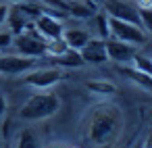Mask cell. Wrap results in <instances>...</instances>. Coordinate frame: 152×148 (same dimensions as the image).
Returning <instances> with one entry per match:
<instances>
[{
    "mask_svg": "<svg viewBox=\"0 0 152 148\" xmlns=\"http://www.w3.org/2000/svg\"><path fill=\"white\" fill-rule=\"evenodd\" d=\"M123 127V115L115 104H100L88 117V140L96 146L113 144Z\"/></svg>",
    "mask_w": 152,
    "mask_h": 148,
    "instance_id": "cell-1",
    "label": "cell"
},
{
    "mask_svg": "<svg viewBox=\"0 0 152 148\" xmlns=\"http://www.w3.org/2000/svg\"><path fill=\"white\" fill-rule=\"evenodd\" d=\"M58 108H61V98L56 94H52V92L34 94L19 108V119H23V121H42V119H48V117L56 115Z\"/></svg>",
    "mask_w": 152,
    "mask_h": 148,
    "instance_id": "cell-2",
    "label": "cell"
},
{
    "mask_svg": "<svg viewBox=\"0 0 152 148\" xmlns=\"http://www.w3.org/2000/svg\"><path fill=\"white\" fill-rule=\"evenodd\" d=\"M46 42L34 27V21L27 23L25 32L23 34H17L13 36V46L17 48L19 54L23 56H31V59H40V56H46Z\"/></svg>",
    "mask_w": 152,
    "mask_h": 148,
    "instance_id": "cell-3",
    "label": "cell"
},
{
    "mask_svg": "<svg viewBox=\"0 0 152 148\" xmlns=\"http://www.w3.org/2000/svg\"><path fill=\"white\" fill-rule=\"evenodd\" d=\"M108 27H110V38L127 42V44H131L135 48L146 44V40H148V34L144 32V27L135 25V23H129V21H121V19L108 17Z\"/></svg>",
    "mask_w": 152,
    "mask_h": 148,
    "instance_id": "cell-4",
    "label": "cell"
},
{
    "mask_svg": "<svg viewBox=\"0 0 152 148\" xmlns=\"http://www.w3.org/2000/svg\"><path fill=\"white\" fill-rule=\"evenodd\" d=\"M63 73L61 69L56 67H42V69H31L25 73L23 77V84L31 86V88H40V90H46V88H52L61 81Z\"/></svg>",
    "mask_w": 152,
    "mask_h": 148,
    "instance_id": "cell-5",
    "label": "cell"
},
{
    "mask_svg": "<svg viewBox=\"0 0 152 148\" xmlns=\"http://www.w3.org/2000/svg\"><path fill=\"white\" fill-rule=\"evenodd\" d=\"M36 69V59L23 54H0V73L2 75H23Z\"/></svg>",
    "mask_w": 152,
    "mask_h": 148,
    "instance_id": "cell-6",
    "label": "cell"
},
{
    "mask_svg": "<svg viewBox=\"0 0 152 148\" xmlns=\"http://www.w3.org/2000/svg\"><path fill=\"white\" fill-rule=\"evenodd\" d=\"M83 63L88 65H102L108 61V54H106V40L102 38H90V42L79 50Z\"/></svg>",
    "mask_w": 152,
    "mask_h": 148,
    "instance_id": "cell-7",
    "label": "cell"
},
{
    "mask_svg": "<svg viewBox=\"0 0 152 148\" xmlns=\"http://www.w3.org/2000/svg\"><path fill=\"white\" fill-rule=\"evenodd\" d=\"M34 27L44 40H58L65 34V27H63L61 19L50 17V15H40L38 19H34Z\"/></svg>",
    "mask_w": 152,
    "mask_h": 148,
    "instance_id": "cell-8",
    "label": "cell"
},
{
    "mask_svg": "<svg viewBox=\"0 0 152 148\" xmlns=\"http://www.w3.org/2000/svg\"><path fill=\"white\" fill-rule=\"evenodd\" d=\"M135 46L127 44V42H121V40H115V38H108L106 40V54H108V61H115L119 65H125V63H131L133 54H135Z\"/></svg>",
    "mask_w": 152,
    "mask_h": 148,
    "instance_id": "cell-9",
    "label": "cell"
},
{
    "mask_svg": "<svg viewBox=\"0 0 152 148\" xmlns=\"http://www.w3.org/2000/svg\"><path fill=\"white\" fill-rule=\"evenodd\" d=\"M104 9H106V15L108 17H115V19H121V21H129V23H135L140 25V15L137 11L123 2V0H106L104 2Z\"/></svg>",
    "mask_w": 152,
    "mask_h": 148,
    "instance_id": "cell-10",
    "label": "cell"
},
{
    "mask_svg": "<svg viewBox=\"0 0 152 148\" xmlns=\"http://www.w3.org/2000/svg\"><path fill=\"white\" fill-rule=\"evenodd\" d=\"M90 32L83 29V27H71V29H65L63 34V40L67 42V46L71 50H81L88 42H90Z\"/></svg>",
    "mask_w": 152,
    "mask_h": 148,
    "instance_id": "cell-11",
    "label": "cell"
},
{
    "mask_svg": "<svg viewBox=\"0 0 152 148\" xmlns=\"http://www.w3.org/2000/svg\"><path fill=\"white\" fill-rule=\"evenodd\" d=\"M96 4L90 2V0H73V2L67 4V13L75 19H90L96 13Z\"/></svg>",
    "mask_w": 152,
    "mask_h": 148,
    "instance_id": "cell-12",
    "label": "cell"
},
{
    "mask_svg": "<svg viewBox=\"0 0 152 148\" xmlns=\"http://www.w3.org/2000/svg\"><path fill=\"white\" fill-rule=\"evenodd\" d=\"M86 90L94 96H115L117 94V86L106 79H88Z\"/></svg>",
    "mask_w": 152,
    "mask_h": 148,
    "instance_id": "cell-13",
    "label": "cell"
},
{
    "mask_svg": "<svg viewBox=\"0 0 152 148\" xmlns=\"http://www.w3.org/2000/svg\"><path fill=\"white\" fill-rule=\"evenodd\" d=\"M52 61L58 67H67V69H77V67H83L86 65L83 59H81V54H79V50H71V48L67 52L58 54V56H52Z\"/></svg>",
    "mask_w": 152,
    "mask_h": 148,
    "instance_id": "cell-14",
    "label": "cell"
},
{
    "mask_svg": "<svg viewBox=\"0 0 152 148\" xmlns=\"http://www.w3.org/2000/svg\"><path fill=\"white\" fill-rule=\"evenodd\" d=\"M9 25H11V34L13 36H17V34H23L25 32V27H27V23H31L21 11H19V7L15 4L13 9H11V13H9Z\"/></svg>",
    "mask_w": 152,
    "mask_h": 148,
    "instance_id": "cell-15",
    "label": "cell"
},
{
    "mask_svg": "<svg viewBox=\"0 0 152 148\" xmlns=\"http://www.w3.org/2000/svg\"><path fill=\"white\" fill-rule=\"evenodd\" d=\"M119 71H121L127 79H131L133 84H137L140 88L152 92V77H150V75H146V73H142V71H137V69H133V67H121Z\"/></svg>",
    "mask_w": 152,
    "mask_h": 148,
    "instance_id": "cell-16",
    "label": "cell"
},
{
    "mask_svg": "<svg viewBox=\"0 0 152 148\" xmlns=\"http://www.w3.org/2000/svg\"><path fill=\"white\" fill-rule=\"evenodd\" d=\"M131 63H133V69H137V71H142V73H146V75L152 77V56L135 52L133 59H131Z\"/></svg>",
    "mask_w": 152,
    "mask_h": 148,
    "instance_id": "cell-17",
    "label": "cell"
},
{
    "mask_svg": "<svg viewBox=\"0 0 152 148\" xmlns=\"http://www.w3.org/2000/svg\"><path fill=\"white\" fill-rule=\"evenodd\" d=\"M69 50V46H67V42L63 40V38H58V40H48L46 42V54L52 59V56H58V54H63V52H67Z\"/></svg>",
    "mask_w": 152,
    "mask_h": 148,
    "instance_id": "cell-18",
    "label": "cell"
},
{
    "mask_svg": "<svg viewBox=\"0 0 152 148\" xmlns=\"http://www.w3.org/2000/svg\"><path fill=\"white\" fill-rule=\"evenodd\" d=\"M17 148H40V146H38V140H36V136H34L29 129H23V131L19 133Z\"/></svg>",
    "mask_w": 152,
    "mask_h": 148,
    "instance_id": "cell-19",
    "label": "cell"
},
{
    "mask_svg": "<svg viewBox=\"0 0 152 148\" xmlns=\"http://www.w3.org/2000/svg\"><path fill=\"white\" fill-rule=\"evenodd\" d=\"M96 29H98V38L108 40L110 38V27H108V15H96Z\"/></svg>",
    "mask_w": 152,
    "mask_h": 148,
    "instance_id": "cell-20",
    "label": "cell"
},
{
    "mask_svg": "<svg viewBox=\"0 0 152 148\" xmlns=\"http://www.w3.org/2000/svg\"><path fill=\"white\" fill-rule=\"evenodd\" d=\"M137 15H140V25L152 34V9H137Z\"/></svg>",
    "mask_w": 152,
    "mask_h": 148,
    "instance_id": "cell-21",
    "label": "cell"
},
{
    "mask_svg": "<svg viewBox=\"0 0 152 148\" xmlns=\"http://www.w3.org/2000/svg\"><path fill=\"white\" fill-rule=\"evenodd\" d=\"M13 46V34L11 32H0V48Z\"/></svg>",
    "mask_w": 152,
    "mask_h": 148,
    "instance_id": "cell-22",
    "label": "cell"
},
{
    "mask_svg": "<svg viewBox=\"0 0 152 148\" xmlns=\"http://www.w3.org/2000/svg\"><path fill=\"white\" fill-rule=\"evenodd\" d=\"M9 13H11V7H9V4H0V25H4V23H7Z\"/></svg>",
    "mask_w": 152,
    "mask_h": 148,
    "instance_id": "cell-23",
    "label": "cell"
},
{
    "mask_svg": "<svg viewBox=\"0 0 152 148\" xmlns=\"http://www.w3.org/2000/svg\"><path fill=\"white\" fill-rule=\"evenodd\" d=\"M7 106H9V102H7V96H4V94H0V119L4 117V113H7Z\"/></svg>",
    "mask_w": 152,
    "mask_h": 148,
    "instance_id": "cell-24",
    "label": "cell"
},
{
    "mask_svg": "<svg viewBox=\"0 0 152 148\" xmlns=\"http://www.w3.org/2000/svg\"><path fill=\"white\" fill-rule=\"evenodd\" d=\"M137 9H152V0H137Z\"/></svg>",
    "mask_w": 152,
    "mask_h": 148,
    "instance_id": "cell-25",
    "label": "cell"
},
{
    "mask_svg": "<svg viewBox=\"0 0 152 148\" xmlns=\"http://www.w3.org/2000/svg\"><path fill=\"white\" fill-rule=\"evenodd\" d=\"M142 148H152V131L146 136V140L142 142Z\"/></svg>",
    "mask_w": 152,
    "mask_h": 148,
    "instance_id": "cell-26",
    "label": "cell"
},
{
    "mask_svg": "<svg viewBox=\"0 0 152 148\" xmlns=\"http://www.w3.org/2000/svg\"><path fill=\"white\" fill-rule=\"evenodd\" d=\"M9 2H13V4H23V2H29V0H9Z\"/></svg>",
    "mask_w": 152,
    "mask_h": 148,
    "instance_id": "cell-27",
    "label": "cell"
},
{
    "mask_svg": "<svg viewBox=\"0 0 152 148\" xmlns=\"http://www.w3.org/2000/svg\"><path fill=\"white\" fill-rule=\"evenodd\" d=\"M90 2H94L96 7H100V4H104V2H106V0H90Z\"/></svg>",
    "mask_w": 152,
    "mask_h": 148,
    "instance_id": "cell-28",
    "label": "cell"
},
{
    "mask_svg": "<svg viewBox=\"0 0 152 148\" xmlns=\"http://www.w3.org/2000/svg\"><path fill=\"white\" fill-rule=\"evenodd\" d=\"M133 148H142V142H137V144H135V146H133Z\"/></svg>",
    "mask_w": 152,
    "mask_h": 148,
    "instance_id": "cell-29",
    "label": "cell"
},
{
    "mask_svg": "<svg viewBox=\"0 0 152 148\" xmlns=\"http://www.w3.org/2000/svg\"><path fill=\"white\" fill-rule=\"evenodd\" d=\"M52 148H65V146H52Z\"/></svg>",
    "mask_w": 152,
    "mask_h": 148,
    "instance_id": "cell-30",
    "label": "cell"
},
{
    "mask_svg": "<svg viewBox=\"0 0 152 148\" xmlns=\"http://www.w3.org/2000/svg\"><path fill=\"white\" fill-rule=\"evenodd\" d=\"M2 148H9V146H2Z\"/></svg>",
    "mask_w": 152,
    "mask_h": 148,
    "instance_id": "cell-31",
    "label": "cell"
},
{
    "mask_svg": "<svg viewBox=\"0 0 152 148\" xmlns=\"http://www.w3.org/2000/svg\"><path fill=\"white\" fill-rule=\"evenodd\" d=\"M73 148H77V146H73Z\"/></svg>",
    "mask_w": 152,
    "mask_h": 148,
    "instance_id": "cell-32",
    "label": "cell"
}]
</instances>
